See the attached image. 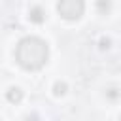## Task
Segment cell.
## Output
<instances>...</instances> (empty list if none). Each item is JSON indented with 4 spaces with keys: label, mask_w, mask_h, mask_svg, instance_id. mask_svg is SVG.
<instances>
[{
    "label": "cell",
    "mask_w": 121,
    "mask_h": 121,
    "mask_svg": "<svg viewBox=\"0 0 121 121\" xmlns=\"http://www.w3.org/2000/svg\"><path fill=\"white\" fill-rule=\"evenodd\" d=\"M49 59V45L38 36H25L15 45V60L23 70L36 72L45 66Z\"/></svg>",
    "instance_id": "6da1fadb"
},
{
    "label": "cell",
    "mask_w": 121,
    "mask_h": 121,
    "mask_svg": "<svg viewBox=\"0 0 121 121\" xmlns=\"http://www.w3.org/2000/svg\"><path fill=\"white\" fill-rule=\"evenodd\" d=\"M57 13L64 21H78L85 13V0H57Z\"/></svg>",
    "instance_id": "7a4b0ae2"
},
{
    "label": "cell",
    "mask_w": 121,
    "mask_h": 121,
    "mask_svg": "<svg viewBox=\"0 0 121 121\" xmlns=\"http://www.w3.org/2000/svg\"><path fill=\"white\" fill-rule=\"evenodd\" d=\"M28 21L34 23V25H42V23L45 21V11H43V8L32 6V8L28 9Z\"/></svg>",
    "instance_id": "3957f363"
},
{
    "label": "cell",
    "mask_w": 121,
    "mask_h": 121,
    "mask_svg": "<svg viewBox=\"0 0 121 121\" xmlns=\"http://www.w3.org/2000/svg\"><path fill=\"white\" fill-rule=\"evenodd\" d=\"M23 89L21 87H17V85H13V87H9L8 91H6V98H8V102H11V104H19L21 100H23Z\"/></svg>",
    "instance_id": "277c9868"
},
{
    "label": "cell",
    "mask_w": 121,
    "mask_h": 121,
    "mask_svg": "<svg viewBox=\"0 0 121 121\" xmlns=\"http://www.w3.org/2000/svg\"><path fill=\"white\" fill-rule=\"evenodd\" d=\"M95 8L100 15H108L112 11V0H95Z\"/></svg>",
    "instance_id": "5b68a950"
},
{
    "label": "cell",
    "mask_w": 121,
    "mask_h": 121,
    "mask_svg": "<svg viewBox=\"0 0 121 121\" xmlns=\"http://www.w3.org/2000/svg\"><path fill=\"white\" fill-rule=\"evenodd\" d=\"M51 91H53V96H64L66 91H68V83L59 79V81L53 83V89H51Z\"/></svg>",
    "instance_id": "8992f818"
},
{
    "label": "cell",
    "mask_w": 121,
    "mask_h": 121,
    "mask_svg": "<svg viewBox=\"0 0 121 121\" xmlns=\"http://www.w3.org/2000/svg\"><path fill=\"white\" fill-rule=\"evenodd\" d=\"M106 98L112 100V102L119 100V98H121V89H117V87H108V89H106Z\"/></svg>",
    "instance_id": "52a82bcc"
},
{
    "label": "cell",
    "mask_w": 121,
    "mask_h": 121,
    "mask_svg": "<svg viewBox=\"0 0 121 121\" xmlns=\"http://www.w3.org/2000/svg\"><path fill=\"white\" fill-rule=\"evenodd\" d=\"M98 45H100V49H110V45H112V40L110 38H100V42H98Z\"/></svg>",
    "instance_id": "ba28073f"
},
{
    "label": "cell",
    "mask_w": 121,
    "mask_h": 121,
    "mask_svg": "<svg viewBox=\"0 0 121 121\" xmlns=\"http://www.w3.org/2000/svg\"><path fill=\"white\" fill-rule=\"evenodd\" d=\"M119 117H121V113H119Z\"/></svg>",
    "instance_id": "9c48e42d"
}]
</instances>
